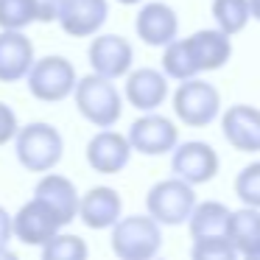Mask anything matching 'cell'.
Instances as JSON below:
<instances>
[{
  "mask_svg": "<svg viewBox=\"0 0 260 260\" xmlns=\"http://www.w3.org/2000/svg\"><path fill=\"white\" fill-rule=\"evenodd\" d=\"M76 109L87 123L98 129H112L123 115V98L120 90L112 84V79H104L98 73H90L76 81L73 87Z\"/></svg>",
  "mask_w": 260,
  "mask_h": 260,
  "instance_id": "obj_1",
  "label": "cell"
},
{
  "mask_svg": "<svg viewBox=\"0 0 260 260\" xmlns=\"http://www.w3.org/2000/svg\"><path fill=\"white\" fill-rule=\"evenodd\" d=\"M14 151H17V159L25 171L45 174V171H53L62 162L64 140L53 123L34 120V123L17 129V135H14Z\"/></svg>",
  "mask_w": 260,
  "mask_h": 260,
  "instance_id": "obj_2",
  "label": "cell"
},
{
  "mask_svg": "<svg viewBox=\"0 0 260 260\" xmlns=\"http://www.w3.org/2000/svg\"><path fill=\"white\" fill-rule=\"evenodd\" d=\"M76 68L64 56H42L34 59L31 70L25 73V87L28 92L42 104H59L73 95L76 87Z\"/></svg>",
  "mask_w": 260,
  "mask_h": 260,
  "instance_id": "obj_3",
  "label": "cell"
},
{
  "mask_svg": "<svg viewBox=\"0 0 260 260\" xmlns=\"http://www.w3.org/2000/svg\"><path fill=\"white\" fill-rule=\"evenodd\" d=\"M162 246V230L151 215H129L112 224V252L123 260H148Z\"/></svg>",
  "mask_w": 260,
  "mask_h": 260,
  "instance_id": "obj_4",
  "label": "cell"
},
{
  "mask_svg": "<svg viewBox=\"0 0 260 260\" xmlns=\"http://www.w3.org/2000/svg\"><path fill=\"white\" fill-rule=\"evenodd\" d=\"M196 204V193H193V185H187L179 176H171V179H162L146 193V210L159 226H179L187 224L190 218V210Z\"/></svg>",
  "mask_w": 260,
  "mask_h": 260,
  "instance_id": "obj_5",
  "label": "cell"
},
{
  "mask_svg": "<svg viewBox=\"0 0 260 260\" xmlns=\"http://www.w3.org/2000/svg\"><path fill=\"white\" fill-rule=\"evenodd\" d=\"M174 112L190 129L210 126L221 115V95L210 81L202 79H185L174 92Z\"/></svg>",
  "mask_w": 260,
  "mask_h": 260,
  "instance_id": "obj_6",
  "label": "cell"
},
{
  "mask_svg": "<svg viewBox=\"0 0 260 260\" xmlns=\"http://www.w3.org/2000/svg\"><path fill=\"white\" fill-rule=\"evenodd\" d=\"M129 140L132 151L146 154V157H159V154H171L174 146L179 143V129L171 118L157 112H146L129 126Z\"/></svg>",
  "mask_w": 260,
  "mask_h": 260,
  "instance_id": "obj_7",
  "label": "cell"
},
{
  "mask_svg": "<svg viewBox=\"0 0 260 260\" xmlns=\"http://www.w3.org/2000/svg\"><path fill=\"white\" fill-rule=\"evenodd\" d=\"M171 171H174V176L185 179L193 187L204 185L218 174V154L210 143L202 140L176 143L174 151H171Z\"/></svg>",
  "mask_w": 260,
  "mask_h": 260,
  "instance_id": "obj_8",
  "label": "cell"
},
{
  "mask_svg": "<svg viewBox=\"0 0 260 260\" xmlns=\"http://www.w3.org/2000/svg\"><path fill=\"white\" fill-rule=\"evenodd\" d=\"M62 226H64L62 218L37 196L31 199V202H25L23 207L12 215V232L20 243H25V246H42V243L56 235Z\"/></svg>",
  "mask_w": 260,
  "mask_h": 260,
  "instance_id": "obj_9",
  "label": "cell"
},
{
  "mask_svg": "<svg viewBox=\"0 0 260 260\" xmlns=\"http://www.w3.org/2000/svg\"><path fill=\"white\" fill-rule=\"evenodd\" d=\"M87 59H90L92 73L104 76V79H120L132 70V62H135V48H132L129 40L118 34H101L90 42V51H87Z\"/></svg>",
  "mask_w": 260,
  "mask_h": 260,
  "instance_id": "obj_10",
  "label": "cell"
},
{
  "mask_svg": "<svg viewBox=\"0 0 260 260\" xmlns=\"http://www.w3.org/2000/svg\"><path fill=\"white\" fill-rule=\"evenodd\" d=\"M221 132L235 151L260 154V109L252 104H235L221 115Z\"/></svg>",
  "mask_w": 260,
  "mask_h": 260,
  "instance_id": "obj_11",
  "label": "cell"
},
{
  "mask_svg": "<svg viewBox=\"0 0 260 260\" xmlns=\"http://www.w3.org/2000/svg\"><path fill=\"white\" fill-rule=\"evenodd\" d=\"M107 17H109L107 0H64L56 23L62 25L64 34L76 37V40H87V37H95L104 28Z\"/></svg>",
  "mask_w": 260,
  "mask_h": 260,
  "instance_id": "obj_12",
  "label": "cell"
},
{
  "mask_svg": "<svg viewBox=\"0 0 260 260\" xmlns=\"http://www.w3.org/2000/svg\"><path fill=\"white\" fill-rule=\"evenodd\" d=\"M126 101L140 112H154L168 98V76L154 68H137L126 73Z\"/></svg>",
  "mask_w": 260,
  "mask_h": 260,
  "instance_id": "obj_13",
  "label": "cell"
},
{
  "mask_svg": "<svg viewBox=\"0 0 260 260\" xmlns=\"http://www.w3.org/2000/svg\"><path fill=\"white\" fill-rule=\"evenodd\" d=\"M132 159V146L126 135L101 129L87 143V165L98 174H120Z\"/></svg>",
  "mask_w": 260,
  "mask_h": 260,
  "instance_id": "obj_14",
  "label": "cell"
},
{
  "mask_svg": "<svg viewBox=\"0 0 260 260\" xmlns=\"http://www.w3.org/2000/svg\"><path fill=\"white\" fill-rule=\"evenodd\" d=\"M135 31L146 45L151 48H165L171 40H176L179 34V17L168 3H146L135 17Z\"/></svg>",
  "mask_w": 260,
  "mask_h": 260,
  "instance_id": "obj_15",
  "label": "cell"
},
{
  "mask_svg": "<svg viewBox=\"0 0 260 260\" xmlns=\"http://www.w3.org/2000/svg\"><path fill=\"white\" fill-rule=\"evenodd\" d=\"M123 213V199L115 187L98 185L90 187L84 196H79V215L81 224L90 230H109Z\"/></svg>",
  "mask_w": 260,
  "mask_h": 260,
  "instance_id": "obj_16",
  "label": "cell"
},
{
  "mask_svg": "<svg viewBox=\"0 0 260 260\" xmlns=\"http://www.w3.org/2000/svg\"><path fill=\"white\" fill-rule=\"evenodd\" d=\"M34 59V42L23 31L0 28V81L3 84L23 81Z\"/></svg>",
  "mask_w": 260,
  "mask_h": 260,
  "instance_id": "obj_17",
  "label": "cell"
},
{
  "mask_svg": "<svg viewBox=\"0 0 260 260\" xmlns=\"http://www.w3.org/2000/svg\"><path fill=\"white\" fill-rule=\"evenodd\" d=\"M185 42H187V51H190L199 73L221 70L232 56V40L221 28H202L196 34H190Z\"/></svg>",
  "mask_w": 260,
  "mask_h": 260,
  "instance_id": "obj_18",
  "label": "cell"
},
{
  "mask_svg": "<svg viewBox=\"0 0 260 260\" xmlns=\"http://www.w3.org/2000/svg\"><path fill=\"white\" fill-rule=\"evenodd\" d=\"M34 196L42 199V202L62 218L64 226H68L70 221H76V215H79V190H76V185L62 174H48L45 171V176H42L34 187Z\"/></svg>",
  "mask_w": 260,
  "mask_h": 260,
  "instance_id": "obj_19",
  "label": "cell"
},
{
  "mask_svg": "<svg viewBox=\"0 0 260 260\" xmlns=\"http://www.w3.org/2000/svg\"><path fill=\"white\" fill-rule=\"evenodd\" d=\"M226 238L232 241L238 257H249L260 249V210L243 204L241 210L230 213V224H226Z\"/></svg>",
  "mask_w": 260,
  "mask_h": 260,
  "instance_id": "obj_20",
  "label": "cell"
},
{
  "mask_svg": "<svg viewBox=\"0 0 260 260\" xmlns=\"http://www.w3.org/2000/svg\"><path fill=\"white\" fill-rule=\"evenodd\" d=\"M230 213L232 210L221 202H202L193 204L187 226H190L193 238L202 235H226V224H230Z\"/></svg>",
  "mask_w": 260,
  "mask_h": 260,
  "instance_id": "obj_21",
  "label": "cell"
},
{
  "mask_svg": "<svg viewBox=\"0 0 260 260\" xmlns=\"http://www.w3.org/2000/svg\"><path fill=\"white\" fill-rule=\"evenodd\" d=\"M213 20L224 34H241L252 20L249 0H213Z\"/></svg>",
  "mask_w": 260,
  "mask_h": 260,
  "instance_id": "obj_22",
  "label": "cell"
},
{
  "mask_svg": "<svg viewBox=\"0 0 260 260\" xmlns=\"http://www.w3.org/2000/svg\"><path fill=\"white\" fill-rule=\"evenodd\" d=\"M162 73L174 81H185L199 76V68L193 62L190 51H187V42L185 40H171L162 51Z\"/></svg>",
  "mask_w": 260,
  "mask_h": 260,
  "instance_id": "obj_23",
  "label": "cell"
},
{
  "mask_svg": "<svg viewBox=\"0 0 260 260\" xmlns=\"http://www.w3.org/2000/svg\"><path fill=\"white\" fill-rule=\"evenodd\" d=\"M42 257L45 260H84L87 257V243L79 235H68L59 230L53 238L42 243Z\"/></svg>",
  "mask_w": 260,
  "mask_h": 260,
  "instance_id": "obj_24",
  "label": "cell"
},
{
  "mask_svg": "<svg viewBox=\"0 0 260 260\" xmlns=\"http://www.w3.org/2000/svg\"><path fill=\"white\" fill-rule=\"evenodd\" d=\"M190 254L196 260H235L238 252L226 235H202L193 238Z\"/></svg>",
  "mask_w": 260,
  "mask_h": 260,
  "instance_id": "obj_25",
  "label": "cell"
},
{
  "mask_svg": "<svg viewBox=\"0 0 260 260\" xmlns=\"http://www.w3.org/2000/svg\"><path fill=\"white\" fill-rule=\"evenodd\" d=\"M31 23H37L31 0H0V28L23 31Z\"/></svg>",
  "mask_w": 260,
  "mask_h": 260,
  "instance_id": "obj_26",
  "label": "cell"
},
{
  "mask_svg": "<svg viewBox=\"0 0 260 260\" xmlns=\"http://www.w3.org/2000/svg\"><path fill=\"white\" fill-rule=\"evenodd\" d=\"M235 196L241 199L243 204L260 210V159L241 171L235 176Z\"/></svg>",
  "mask_w": 260,
  "mask_h": 260,
  "instance_id": "obj_27",
  "label": "cell"
},
{
  "mask_svg": "<svg viewBox=\"0 0 260 260\" xmlns=\"http://www.w3.org/2000/svg\"><path fill=\"white\" fill-rule=\"evenodd\" d=\"M17 129H20V123H17V115H14V109L9 107V104L0 101V146H6L9 140H14Z\"/></svg>",
  "mask_w": 260,
  "mask_h": 260,
  "instance_id": "obj_28",
  "label": "cell"
},
{
  "mask_svg": "<svg viewBox=\"0 0 260 260\" xmlns=\"http://www.w3.org/2000/svg\"><path fill=\"white\" fill-rule=\"evenodd\" d=\"M34 3V14H37V23H53L62 12V3L64 0H31Z\"/></svg>",
  "mask_w": 260,
  "mask_h": 260,
  "instance_id": "obj_29",
  "label": "cell"
},
{
  "mask_svg": "<svg viewBox=\"0 0 260 260\" xmlns=\"http://www.w3.org/2000/svg\"><path fill=\"white\" fill-rule=\"evenodd\" d=\"M14 232H12V215H9V210L0 204V257H6L9 252V243H12Z\"/></svg>",
  "mask_w": 260,
  "mask_h": 260,
  "instance_id": "obj_30",
  "label": "cell"
},
{
  "mask_svg": "<svg viewBox=\"0 0 260 260\" xmlns=\"http://www.w3.org/2000/svg\"><path fill=\"white\" fill-rule=\"evenodd\" d=\"M249 12L254 20H260V0H249Z\"/></svg>",
  "mask_w": 260,
  "mask_h": 260,
  "instance_id": "obj_31",
  "label": "cell"
},
{
  "mask_svg": "<svg viewBox=\"0 0 260 260\" xmlns=\"http://www.w3.org/2000/svg\"><path fill=\"white\" fill-rule=\"evenodd\" d=\"M118 3H123V6H135V3H143V0H118Z\"/></svg>",
  "mask_w": 260,
  "mask_h": 260,
  "instance_id": "obj_32",
  "label": "cell"
},
{
  "mask_svg": "<svg viewBox=\"0 0 260 260\" xmlns=\"http://www.w3.org/2000/svg\"><path fill=\"white\" fill-rule=\"evenodd\" d=\"M252 260H260V249H257V252H254V254H252Z\"/></svg>",
  "mask_w": 260,
  "mask_h": 260,
  "instance_id": "obj_33",
  "label": "cell"
}]
</instances>
